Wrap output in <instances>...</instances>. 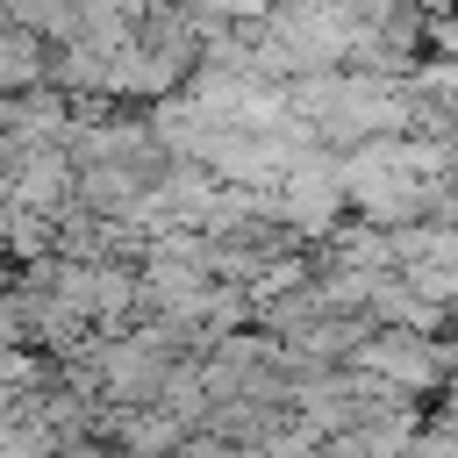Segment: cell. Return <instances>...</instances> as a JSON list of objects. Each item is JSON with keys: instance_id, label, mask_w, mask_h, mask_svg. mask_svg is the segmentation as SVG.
Instances as JSON below:
<instances>
[{"instance_id": "6da1fadb", "label": "cell", "mask_w": 458, "mask_h": 458, "mask_svg": "<svg viewBox=\"0 0 458 458\" xmlns=\"http://www.w3.org/2000/svg\"><path fill=\"white\" fill-rule=\"evenodd\" d=\"M429 7H451V0H429Z\"/></svg>"}]
</instances>
